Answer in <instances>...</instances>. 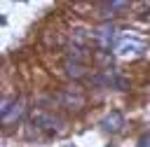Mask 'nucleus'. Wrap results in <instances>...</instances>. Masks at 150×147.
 Masks as SVG:
<instances>
[{"mask_svg":"<svg viewBox=\"0 0 150 147\" xmlns=\"http://www.w3.org/2000/svg\"><path fill=\"white\" fill-rule=\"evenodd\" d=\"M21 114H23V100H19V98H2V103H0V117H2L5 126H12L14 121H19Z\"/></svg>","mask_w":150,"mask_h":147,"instance_id":"1","label":"nucleus"},{"mask_svg":"<svg viewBox=\"0 0 150 147\" xmlns=\"http://www.w3.org/2000/svg\"><path fill=\"white\" fill-rule=\"evenodd\" d=\"M33 124L35 126H40V128H45V131H61V126H63V121L61 119H56L52 112H45V110H35L33 112Z\"/></svg>","mask_w":150,"mask_h":147,"instance_id":"2","label":"nucleus"},{"mask_svg":"<svg viewBox=\"0 0 150 147\" xmlns=\"http://www.w3.org/2000/svg\"><path fill=\"white\" fill-rule=\"evenodd\" d=\"M101 126H103V131H108V133H117V131L124 128V114H122L120 110H112L110 114H105V119L101 121Z\"/></svg>","mask_w":150,"mask_h":147,"instance_id":"3","label":"nucleus"},{"mask_svg":"<svg viewBox=\"0 0 150 147\" xmlns=\"http://www.w3.org/2000/svg\"><path fill=\"white\" fill-rule=\"evenodd\" d=\"M136 51H143V44L141 42H136V40H124V42H120L117 47H115V54L117 56H131V54H136Z\"/></svg>","mask_w":150,"mask_h":147,"instance_id":"4","label":"nucleus"},{"mask_svg":"<svg viewBox=\"0 0 150 147\" xmlns=\"http://www.w3.org/2000/svg\"><path fill=\"white\" fill-rule=\"evenodd\" d=\"M96 40H98L101 49H110V44H112V40H115V28H112V26H101V28L96 30Z\"/></svg>","mask_w":150,"mask_h":147,"instance_id":"5","label":"nucleus"},{"mask_svg":"<svg viewBox=\"0 0 150 147\" xmlns=\"http://www.w3.org/2000/svg\"><path fill=\"white\" fill-rule=\"evenodd\" d=\"M66 72L73 75V77H82L84 75V65L77 63V61H66Z\"/></svg>","mask_w":150,"mask_h":147,"instance_id":"6","label":"nucleus"},{"mask_svg":"<svg viewBox=\"0 0 150 147\" xmlns=\"http://www.w3.org/2000/svg\"><path fill=\"white\" fill-rule=\"evenodd\" d=\"M141 147H150V135H148V138H143V140H141Z\"/></svg>","mask_w":150,"mask_h":147,"instance_id":"7","label":"nucleus"}]
</instances>
